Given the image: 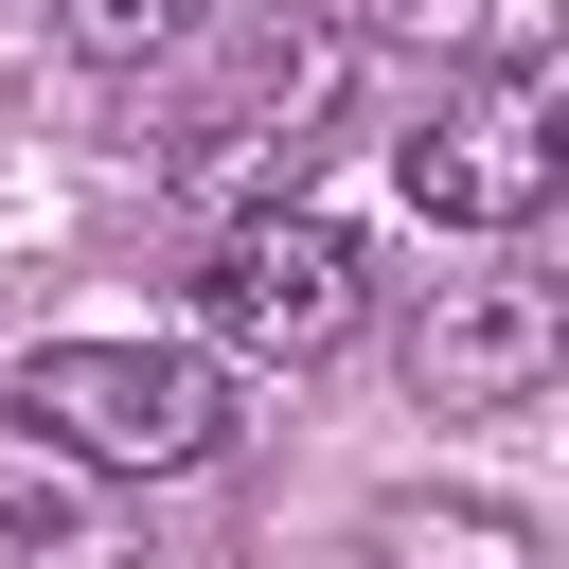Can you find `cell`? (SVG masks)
<instances>
[{"mask_svg":"<svg viewBox=\"0 0 569 569\" xmlns=\"http://www.w3.org/2000/svg\"><path fill=\"white\" fill-rule=\"evenodd\" d=\"M18 427L71 445L89 480H196L249 409H231V356H196V338H36Z\"/></svg>","mask_w":569,"mask_h":569,"instance_id":"obj_1","label":"cell"},{"mask_svg":"<svg viewBox=\"0 0 569 569\" xmlns=\"http://www.w3.org/2000/svg\"><path fill=\"white\" fill-rule=\"evenodd\" d=\"M356 320H373V267H356V231H338L320 196H249V213L213 231V267H196V356L302 373V356H338Z\"/></svg>","mask_w":569,"mask_h":569,"instance_id":"obj_2","label":"cell"},{"mask_svg":"<svg viewBox=\"0 0 569 569\" xmlns=\"http://www.w3.org/2000/svg\"><path fill=\"white\" fill-rule=\"evenodd\" d=\"M551 107H569V89H551L533 53H498L480 89H445V107L391 142V196H409L427 231H533V213H551V160H569Z\"/></svg>","mask_w":569,"mask_h":569,"instance_id":"obj_3","label":"cell"},{"mask_svg":"<svg viewBox=\"0 0 569 569\" xmlns=\"http://www.w3.org/2000/svg\"><path fill=\"white\" fill-rule=\"evenodd\" d=\"M338 71H356V36H338V18H302V0H284V18H249V53L213 71V107H196L178 178H213V196H231V178H284V160H302V124L338 107Z\"/></svg>","mask_w":569,"mask_h":569,"instance_id":"obj_4","label":"cell"},{"mask_svg":"<svg viewBox=\"0 0 569 569\" xmlns=\"http://www.w3.org/2000/svg\"><path fill=\"white\" fill-rule=\"evenodd\" d=\"M551 373H569V302H551L533 267L427 284V320H409V391H427V409H533Z\"/></svg>","mask_w":569,"mask_h":569,"instance_id":"obj_5","label":"cell"},{"mask_svg":"<svg viewBox=\"0 0 569 569\" xmlns=\"http://www.w3.org/2000/svg\"><path fill=\"white\" fill-rule=\"evenodd\" d=\"M0 551H18V569H124V498H107L71 445L0 427Z\"/></svg>","mask_w":569,"mask_h":569,"instance_id":"obj_6","label":"cell"},{"mask_svg":"<svg viewBox=\"0 0 569 569\" xmlns=\"http://www.w3.org/2000/svg\"><path fill=\"white\" fill-rule=\"evenodd\" d=\"M373 551H391V569H533V533H516L498 498H391Z\"/></svg>","mask_w":569,"mask_h":569,"instance_id":"obj_7","label":"cell"},{"mask_svg":"<svg viewBox=\"0 0 569 569\" xmlns=\"http://www.w3.org/2000/svg\"><path fill=\"white\" fill-rule=\"evenodd\" d=\"M53 36H71L89 71H160V53L196 36V0H53Z\"/></svg>","mask_w":569,"mask_h":569,"instance_id":"obj_8","label":"cell"},{"mask_svg":"<svg viewBox=\"0 0 569 569\" xmlns=\"http://www.w3.org/2000/svg\"><path fill=\"white\" fill-rule=\"evenodd\" d=\"M338 36H391V53H480V36H498V0H356Z\"/></svg>","mask_w":569,"mask_h":569,"instance_id":"obj_9","label":"cell"}]
</instances>
